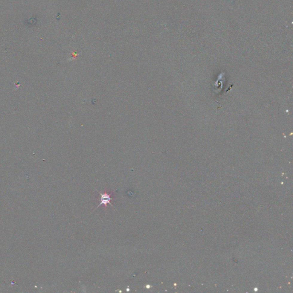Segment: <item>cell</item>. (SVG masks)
<instances>
[{"label":"cell","mask_w":293,"mask_h":293,"mask_svg":"<svg viewBox=\"0 0 293 293\" xmlns=\"http://www.w3.org/2000/svg\"><path fill=\"white\" fill-rule=\"evenodd\" d=\"M97 192L100 195V203L98 205V206L94 210H96V209H97L101 205H104V206L106 207L108 204H109L111 206L115 208V207L113 206V205L111 202V201L112 200L111 195L112 194V193H101L99 192V191H97Z\"/></svg>","instance_id":"6da1fadb"}]
</instances>
